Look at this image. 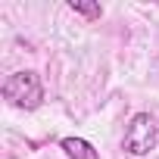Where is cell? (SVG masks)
Segmentation results:
<instances>
[{
    "label": "cell",
    "instance_id": "cell-4",
    "mask_svg": "<svg viewBox=\"0 0 159 159\" xmlns=\"http://www.w3.org/2000/svg\"><path fill=\"white\" fill-rule=\"evenodd\" d=\"M69 10L78 13V16H84L88 22H97L103 16V7L100 3H84V0H69Z\"/></svg>",
    "mask_w": 159,
    "mask_h": 159
},
{
    "label": "cell",
    "instance_id": "cell-1",
    "mask_svg": "<svg viewBox=\"0 0 159 159\" xmlns=\"http://www.w3.org/2000/svg\"><path fill=\"white\" fill-rule=\"evenodd\" d=\"M0 94H3V100L13 106V109H38L44 103V84H41V75L31 72V69H22V72H13L3 88H0Z\"/></svg>",
    "mask_w": 159,
    "mask_h": 159
},
{
    "label": "cell",
    "instance_id": "cell-2",
    "mask_svg": "<svg viewBox=\"0 0 159 159\" xmlns=\"http://www.w3.org/2000/svg\"><path fill=\"white\" fill-rule=\"evenodd\" d=\"M159 143V128H156V119L150 112H134L128 119V128H125V137H122V150L128 156H150Z\"/></svg>",
    "mask_w": 159,
    "mask_h": 159
},
{
    "label": "cell",
    "instance_id": "cell-3",
    "mask_svg": "<svg viewBox=\"0 0 159 159\" xmlns=\"http://www.w3.org/2000/svg\"><path fill=\"white\" fill-rule=\"evenodd\" d=\"M59 150L69 156V159H100V150L91 143V140H84V137H62L59 140Z\"/></svg>",
    "mask_w": 159,
    "mask_h": 159
}]
</instances>
